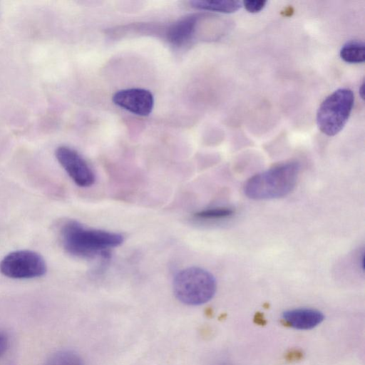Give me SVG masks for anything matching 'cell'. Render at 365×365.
I'll list each match as a JSON object with an SVG mask.
<instances>
[{"mask_svg": "<svg viewBox=\"0 0 365 365\" xmlns=\"http://www.w3.org/2000/svg\"><path fill=\"white\" fill-rule=\"evenodd\" d=\"M200 17L199 14H190L173 24L168 30V41L178 46L186 43L192 38Z\"/></svg>", "mask_w": 365, "mask_h": 365, "instance_id": "cell-9", "label": "cell"}, {"mask_svg": "<svg viewBox=\"0 0 365 365\" xmlns=\"http://www.w3.org/2000/svg\"><path fill=\"white\" fill-rule=\"evenodd\" d=\"M354 93L349 88H339L328 96L317 113V124L322 133L334 136L344 127L354 106Z\"/></svg>", "mask_w": 365, "mask_h": 365, "instance_id": "cell-4", "label": "cell"}, {"mask_svg": "<svg viewBox=\"0 0 365 365\" xmlns=\"http://www.w3.org/2000/svg\"><path fill=\"white\" fill-rule=\"evenodd\" d=\"M230 207H219L200 210L195 213V217L200 220H212L227 218L233 215Z\"/></svg>", "mask_w": 365, "mask_h": 365, "instance_id": "cell-13", "label": "cell"}, {"mask_svg": "<svg viewBox=\"0 0 365 365\" xmlns=\"http://www.w3.org/2000/svg\"><path fill=\"white\" fill-rule=\"evenodd\" d=\"M8 339L7 336L0 332V357L4 354L8 347Z\"/></svg>", "mask_w": 365, "mask_h": 365, "instance_id": "cell-15", "label": "cell"}, {"mask_svg": "<svg viewBox=\"0 0 365 365\" xmlns=\"http://www.w3.org/2000/svg\"><path fill=\"white\" fill-rule=\"evenodd\" d=\"M56 157L78 186L87 187L95 182L96 176L93 170L75 150L67 146H60L56 150Z\"/></svg>", "mask_w": 365, "mask_h": 365, "instance_id": "cell-6", "label": "cell"}, {"mask_svg": "<svg viewBox=\"0 0 365 365\" xmlns=\"http://www.w3.org/2000/svg\"><path fill=\"white\" fill-rule=\"evenodd\" d=\"M300 165L289 161L274 166L249 178L244 192L253 200H269L288 195L295 187Z\"/></svg>", "mask_w": 365, "mask_h": 365, "instance_id": "cell-2", "label": "cell"}, {"mask_svg": "<svg viewBox=\"0 0 365 365\" xmlns=\"http://www.w3.org/2000/svg\"><path fill=\"white\" fill-rule=\"evenodd\" d=\"M173 292L182 303L197 306L209 302L215 294L217 282L208 271L191 267L178 272L173 279Z\"/></svg>", "mask_w": 365, "mask_h": 365, "instance_id": "cell-3", "label": "cell"}, {"mask_svg": "<svg viewBox=\"0 0 365 365\" xmlns=\"http://www.w3.org/2000/svg\"><path fill=\"white\" fill-rule=\"evenodd\" d=\"M360 97L364 99V82L363 81L360 86L359 90Z\"/></svg>", "mask_w": 365, "mask_h": 365, "instance_id": "cell-17", "label": "cell"}, {"mask_svg": "<svg viewBox=\"0 0 365 365\" xmlns=\"http://www.w3.org/2000/svg\"><path fill=\"white\" fill-rule=\"evenodd\" d=\"M190 6L196 9L216 11L225 14H231L239 10L242 6L240 1H205L194 0L190 1Z\"/></svg>", "mask_w": 365, "mask_h": 365, "instance_id": "cell-10", "label": "cell"}, {"mask_svg": "<svg viewBox=\"0 0 365 365\" xmlns=\"http://www.w3.org/2000/svg\"><path fill=\"white\" fill-rule=\"evenodd\" d=\"M113 102L118 106L138 115H148L153 108V94L143 88H127L117 91Z\"/></svg>", "mask_w": 365, "mask_h": 365, "instance_id": "cell-7", "label": "cell"}, {"mask_svg": "<svg viewBox=\"0 0 365 365\" xmlns=\"http://www.w3.org/2000/svg\"><path fill=\"white\" fill-rule=\"evenodd\" d=\"M341 58L349 63H359L365 61V47L361 41H351L341 48Z\"/></svg>", "mask_w": 365, "mask_h": 365, "instance_id": "cell-11", "label": "cell"}, {"mask_svg": "<svg viewBox=\"0 0 365 365\" xmlns=\"http://www.w3.org/2000/svg\"><path fill=\"white\" fill-rule=\"evenodd\" d=\"M63 246L70 254L80 257H107L110 249L123 242V237L117 232L91 229L76 220H68L61 228Z\"/></svg>", "mask_w": 365, "mask_h": 365, "instance_id": "cell-1", "label": "cell"}, {"mask_svg": "<svg viewBox=\"0 0 365 365\" xmlns=\"http://www.w3.org/2000/svg\"><path fill=\"white\" fill-rule=\"evenodd\" d=\"M282 318L284 324L289 327L299 330H309L320 324L324 316L317 309L299 308L284 312Z\"/></svg>", "mask_w": 365, "mask_h": 365, "instance_id": "cell-8", "label": "cell"}, {"mask_svg": "<svg viewBox=\"0 0 365 365\" xmlns=\"http://www.w3.org/2000/svg\"><path fill=\"white\" fill-rule=\"evenodd\" d=\"M44 365H84V363L78 354L66 350L52 354Z\"/></svg>", "mask_w": 365, "mask_h": 365, "instance_id": "cell-12", "label": "cell"}, {"mask_svg": "<svg viewBox=\"0 0 365 365\" xmlns=\"http://www.w3.org/2000/svg\"><path fill=\"white\" fill-rule=\"evenodd\" d=\"M255 320L256 323H257L259 324L263 325L265 324V320L263 318V317L262 316V314H256V317H255Z\"/></svg>", "mask_w": 365, "mask_h": 365, "instance_id": "cell-16", "label": "cell"}, {"mask_svg": "<svg viewBox=\"0 0 365 365\" xmlns=\"http://www.w3.org/2000/svg\"><path fill=\"white\" fill-rule=\"evenodd\" d=\"M264 0H247L242 2L245 9L250 13H257L264 9L267 4Z\"/></svg>", "mask_w": 365, "mask_h": 365, "instance_id": "cell-14", "label": "cell"}, {"mask_svg": "<svg viewBox=\"0 0 365 365\" xmlns=\"http://www.w3.org/2000/svg\"><path fill=\"white\" fill-rule=\"evenodd\" d=\"M0 272L12 279H31L43 275L46 265L43 258L30 250L9 253L0 262Z\"/></svg>", "mask_w": 365, "mask_h": 365, "instance_id": "cell-5", "label": "cell"}]
</instances>
